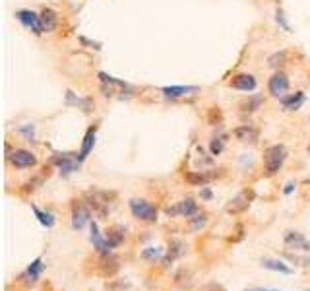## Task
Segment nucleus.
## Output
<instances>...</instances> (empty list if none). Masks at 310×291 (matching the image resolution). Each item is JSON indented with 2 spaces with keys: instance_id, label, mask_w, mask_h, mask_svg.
<instances>
[{
  "instance_id": "obj_1",
  "label": "nucleus",
  "mask_w": 310,
  "mask_h": 291,
  "mask_svg": "<svg viewBox=\"0 0 310 291\" xmlns=\"http://www.w3.org/2000/svg\"><path fill=\"white\" fill-rule=\"evenodd\" d=\"M84 198H86V202L89 204V208L99 215V217H107L109 212H111L112 200L116 198V192H112V190L91 189L84 194Z\"/></svg>"
},
{
  "instance_id": "obj_2",
  "label": "nucleus",
  "mask_w": 310,
  "mask_h": 291,
  "mask_svg": "<svg viewBox=\"0 0 310 291\" xmlns=\"http://www.w3.org/2000/svg\"><path fill=\"white\" fill-rule=\"evenodd\" d=\"M287 159V148L283 144H275L270 146L266 152H264V171L268 177H273Z\"/></svg>"
},
{
  "instance_id": "obj_3",
  "label": "nucleus",
  "mask_w": 310,
  "mask_h": 291,
  "mask_svg": "<svg viewBox=\"0 0 310 291\" xmlns=\"http://www.w3.org/2000/svg\"><path fill=\"white\" fill-rule=\"evenodd\" d=\"M128 206H130L132 215H134L136 219H140V221H146V223H155V221H157L159 212H157V208H155L153 204H149L148 200H144V198H132V200L128 202Z\"/></svg>"
},
{
  "instance_id": "obj_4",
  "label": "nucleus",
  "mask_w": 310,
  "mask_h": 291,
  "mask_svg": "<svg viewBox=\"0 0 310 291\" xmlns=\"http://www.w3.org/2000/svg\"><path fill=\"white\" fill-rule=\"evenodd\" d=\"M87 223H91V208L84 200L72 202V227L76 231H82Z\"/></svg>"
},
{
  "instance_id": "obj_5",
  "label": "nucleus",
  "mask_w": 310,
  "mask_h": 291,
  "mask_svg": "<svg viewBox=\"0 0 310 291\" xmlns=\"http://www.w3.org/2000/svg\"><path fill=\"white\" fill-rule=\"evenodd\" d=\"M252 200H254V192L252 190H242V192L236 194L235 198L229 200V204L225 206V212L233 215L242 214L244 210H248V206L252 204Z\"/></svg>"
},
{
  "instance_id": "obj_6",
  "label": "nucleus",
  "mask_w": 310,
  "mask_h": 291,
  "mask_svg": "<svg viewBox=\"0 0 310 291\" xmlns=\"http://www.w3.org/2000/svg\"><path fill=\"white\" fill-rule=\"evenodd\" d=\"M50 161L58 167V171H60L62 175L66 177V175H70V173H74L78 171V167H80V159H78V155H70V153H52V157H50Z\"/></svg>"
},
{
  "instance_id": "obj_7",
  "label": "nucleus",
  "mask_w": 310,
  "mask_h": 291,
  "mask_svg": "<svg viewBox=\"0 0 310 291\" xmlns=\"http://www.w3.org/2000/svg\"><path fill=\"white\" fill-rule=\"evenodd\" d=\"M196 212H198V204L194 202L192 198H184V200L176 202L174 206L165 208V215H167V217H176V215H182V217H192Z\"/></svg>"
},
{
  "instance_id": "obj_8",
  "label": "nucleus",
  "mask_w": 310,
  "mask_h": 291,
  "mask_svg": "<svg viewBox=\"0 0 310 291\" xmlns=\"http://www.w3.org/2000/svg\"><path fill=\"white\" fill-rule=\"evenodd\" d=\"M16 18L24 24L29 31H33L35 35H41V33H45V29H43V24H41V16L35 14L33 10H18L16 12Z\"/></svg>"
},
{
  "instance_id": "obj_9",
  "label": "nucleus",
  "mask_w": 310,
  "mask_h": 291,
  "mask_svg": "<svg viewBox=\"0 0 310 291\" xmlns=\"http://www.w3.org/2000/svg\"><path fill=\"white\" fill-rule=\"evenodd\" d=\"M10 163L16 167V169H31L37 165V157L35 153L27 152V150H14L10 155H8Z\"/></svg>"
},
{
  "instance_id": "obj_10",
  "label": "nucleus",
  "mask_w": 310,
  "mask_h": 291,
  "mask_svg": "<svg viewBox=\"0 0 310 291\" xmlns=\"http://www.w3.org/2000/svg\"><path fill=\"white\" fill-rule=\"evenodd\" d=\"M89 225H91V235H89V239H91V243H93V249H95V251H97L101 256H105V254H111L112 253L111 243L107 241V237H103V235H101L99 225H97L95 221H91Z\"/></svg>"
},
{
  "instance_id": "obj_11",
  "label": "nucleus",
  "mask_w": 310,
  "mask_h": 291,
  "mask_svg": "<svg viewBox=\"0 0 310 291\" xmlns=\"http://www.w3.org/2000/svg\"><path fill=\"white\" fill-rule=\"evenodd\" d=\"M287 89H289V78L287 74L283 72H275L272 78H270V82H268V91L272 93L273 97H283L287 93Z\"/></svg>"
},
{
  "instance_id": "obj_12",
  "label": "nucleus",
  "mask_w": 310,
  "mask_h": 291,
  "mask_svg": "<svg viewBox=\"0 0 310 291\" xmlns=\"http://www.w3.org/2000/svg\"><path fill=\"white\" fill-rule=\"evenodd\" d=\"M283 241H285L287 249L302 251V253H310V241L306 239L302 233H298V231H287Z\"/></svg>"
},
{
  "instance_id": "obj_13",
  "label": "nucleus",
  "mask_w": 310,
  "mask_h": 291,
  "mask_svg": "<svg viewBox=\"0 0 310 291\" xmlns=\"http://www.w3.org/2000/svg\"><path fill=\"white\" fill-rule=\"evenodd\" d=\"M43 270H45V264H43V258L37 256L35 260H31V264L25 268V272L22 274V281L27 283V285H33V283H37L39 278H41V274H43Z\"/></svg>"
},
{
  "instance_id": "obj_14",
  "label": "nucleus",
  "mask_w": 310,
  "mask_h": 291,
  "mask_svg": "<svg viewBox=\"0 0 310 291\" xmlns=\"http://www.w3.org/2000/svg\"><path fill=\"white\" fill-rule=\"evenodd\" d=\"M233 134L242 144H256L260 140V130L256 127H252V125H240V127H236L233 130Z\"/></svg>"
},
{
  "instance_id": "obj_15",
  "label": "nucleus",
  "mask_w": 310,
  "mask_h": 291,
  "mask_svg": "<svg viewBox=\"0 0 310 291\" xmlns=\"http://www.w3.org/2000/svg\"><path fill=\"white\" fill-rule=\"evenodd\" d=\"M229 86L233 89H238V91H254L258 88V82L252 74H236L229 82Z\"/></svg>"
},
{
  "instance_id": "obj_16",
  "label": "nucleus",
  "mask_w": 310,
  "mask_h": 291,
  "mask_svg": "<svg viewBox=\"0 0 310 291\" xmlns=\"http://www.w3.org/2000/svg\"><path fill=\"white\" fill-rule=\"evenodd\" d=\"M95 136H97V125L87 128L86 136H84V142H82V148L78 152V159L84 161L89 153L93 152V146H95Z\"/></svg>"
},
{
  "instance_id": "obj_17",
  "label": "nucleus",
  "mask_w": 310,
  "mask_h": 291,
  "mask_svg": "<svg viewBox=\"0 0 310 291\" xmlns=\"http://www.w3.org/2000/svg\"><path fill=\"white\" fill-rule=\"evenodd\" d=\"M161 91L165 97L176 99V97H184V95H196L200 91V88L198 86H167Z\"/></svg>"
},
{
  "instance_id": "obj_18",
  "label": "nucleus",
  "mask_w": 310,
  "mask_h": 291,
  "mask_svg": "<svg viewBox=\"0 0 310 291\" xmlns=\"http://www.w3.org/2000/svg\"><path fill=\"white\" fill-rule=\"evenodd\" d=\"M262 268H266V270H272V272H279V274H283V276H291L295 270L291 268V266H287L283 260H279V258H262L260 260Z\"/></svg>"
},
{
  "instance_id": "obj_19",
  "label": "nucleus",
  "mask_w": 310,
  "mask_h": 291,
  "mask_svg": "<svg viewBox=\"0 0 310 291\" xmlns=\"http://www.w3.org/2000/svg\"><path fill=\"white\" fill-rule=\"evenodd\" d=\"M304 93L302 91H295V93H291V95H283L281 97V105H283V109L285 111H298L300 109V105L304 103Z\"/></svg>"
},
{
  "instance_id": "obj_20",
  "label": "nucleus",
  "mask_w": 310,
  "mask_h": 291,
  "mask_svg": "<svg viewBox=\"0 0 310 291\" xmlns=\"http://www.w3.org/2000/svg\"><path fill=\"white\" fill-rule=\"evenodd\" d=\"M213 177H215L213 173H206V171H190L184 175L186 183H190L194 187H206Z\"/></svg>"
},
{
  "instance_id": "obj_21",
  "label": "nucleus",
  "mask_w": 310,
  "mask_h": 291,
  "mask_svg": "<svg viewBox=\"0 0 310 291\" xmlns=\"http://www.w3.org/2000/svg\"><path fill=\"white\" fill-rule=\"evenodd\" d=\"M39 16H41V24H43V29H45L47 33L56 29V26H58V14L54 12L52 8H45V10L39 14Z\"/></svg>"
},
{
  "instance_id": "obj_22",
  "label": "nucleus",
  "mask_w": 310,
  "mask_h": 291,
  "mask_svg": "<svg viewBox=\"0 0 310 291\" xmlns=\"http://www.w3.org/2000/svg\"><path fill=\"white\" fill-rule=\"evenodd\" d=\"M182 253H184V245H182L180 241H171V243H169V251H167L165 258H163V266H165V268L171 266V262H174Z\"/></svg>"
},
{
  "instance_id": "obj_23",
  "label": "nucleus",
  "mask_w": 310,
  "mask_h": 291,
  "mask_svg": "<svg viewBox=\"0 0 310 291\" xmlns=\"http://www.w3.org/2000/svg\"><path fill=\"white\" fill-rule=\"evenodd\" d=\"M31 210H33V214L37 217V221L43 225V227H54V223H56V219H54V215L50 214V212H45V210H41L37 206H31Z\"/></svg>"
},
{
  "instance_id": "obj_24",
  "label": "nucleus",
  "mask_w": 310,
  "mask_h": 291,
  "mask_svg": "<svg viewBox=\"0 0 310 291\" xmlns=\"http://www.w3.org/2000/svg\"><path fill=\"white\" fill-rule=\"evenodd\" d=\"M101 268H103V274L105 276H112L118 270V258H114L112 254L101 256Z\"/></svg>"
},
{
  "instance_id": "obj_25",
  "label": "nucleus",
  "mask_w": 310,
  "mask_h": 291,
  "mask_svg": "<svg viewBox=\"0 0 310 291\" xmlns=\"http://www.w3.org/2000/svg\"><path fill=\"white\" fill-rule=\"evenodd\" d=\"M107 233H109V235H107V241L111 243L112 249L120 247V245L124 243V229L120 227V225H114V227H111Z\"/></svg>"
},
{
  "instance_id": "obj_26",
  "label": "nucleus",
  "mask_w": 310,
  "mask_h": 291,
  "mask_svg": "<svg viewBox=\"0 0 310 291\" xmlns=\"http://www.w3.org/2000/svg\"><path fill=\"white\" fill-rule=\"evenodd\" d=\"M262 103H264V99H262L260 95H254V97H250V99L240 103V111L242 113H254L256 109H260Z\"/></svg>"
},
{
  "instance_id": "obj_27",
  "label": "nucleus",
  "mask_w": 310,
  "mask_h": 291,
  "mask_svg": "<svg viewBox=\"0 0 310 291\" xmlns=\"http://www.w3.org/2000/svg\"><path fill=\"white\" fill-rule=\"evenodd\" d=\"M188 221H190L192 231H200V229L208 223V214H204V212H196L192 217H188Z\"/></svg>"
},
{
  "instance_id": "obj_28",
  "label": "nucleus",
  "mask_w": 310,
  "mask_h": 291,
  "mask_svg": "<svg viewBox=\"0 0 310 291\" xmlns=\"http://www.w3.org/2000/svg\"><path fill=\"white\" fill-rule=\"evenodd\" d=\"M287 59H289V52L287 51H277V52H273L272 56L268 59V64H270L272 68H281V66L287 63Z\"/></svg>"
},
{
  "instance_id": "obj_29",
  "label": "nucleus",
  "mask_w": 310,
  "mask_h": 291,
  "mask_svg": "<svg viewBox=\"0 0 310 291\" xmlns=\"http://www.w3.org/2000/svg\"><path fill=\"white\" fill-rule=\"evenodd\" d=\"M161 254H163V249H159V247H148V249L142 251V258L148 260V262H153V260L161 258Z\"/></svg>"
},
{
  "instance_id": "obj_30",
  "label": "nucleus",
  "mask_w": 310,
  "mask_h": 291,
  "mask_svg": "<svg viewBox=\"0 0 310 291\" xmlns=\"http://www.w3.org/2000/svg\"><path fill=\"white\" fill-rule=\"evenodd\" d=\"M99 78H101V82H103V84H107V86H114V88H126V84H124V82H120V80H116V78L109 76V74H105V72H101Z\"/></svg>"
},
{
  "instance_id": "obj_31",
  "label": "nucleus",
  "mask_w": 310,
  "mask_h": 291,
  "mask_svg": "<svg viewBox=\"0 0 310 291\" xmlns=\"http://www.w3.org/2000/svg\"><path fill=\"white\" fill-rule=\"evenodd\" d=\"M225 148V140L223 138H213L210 142V152L211 155H219V153L223 152Z\"/></svg>"
},
{
  "instance_id": "obj_32",
  "label": "nucleus",
  "mask_w": 310,
  "mask_h": 291,
  "mask_svg": "<svg viewBox=\"0 0 310 291\" xmlns=\"http://www.w3.org/2000/svg\"><path fill=\"white\" fill-rule=\"evenodd\" d=\"M275 20H277V24L283 27L285 31H291V26L287 24V18H285V12L281 10V8H277V12H275Z\"/></svg>"
},
{
  "instance_id": "obj_33",
  "label": "nucleus",
  "mask_w": 310,
  "mask_h": 291,
  "mask_svg": "<svg viewBox=\"0 0 310 291\" xmlns=\"http://www.w3.org/2000/svg\"><path fill=\"white\" fill-rule=\"evenodd\" d=\"M217 123H221V111L219 107H213L210 109V125H217Z\"/></svg>"
},
{
  "instance_id": "obj_34",
  "label": "nucleus",
  "mask_w": 310,
  "mask_h": 291,
  "mask_svg": "<svg viewBox=\"0 0 310 291\" xmlns=\"http://www.w3.org/2000/svg\"><path fill=\"white\" fill-rule=\"evenodd\" d=\"M20 134H24L27 140H33V134H35V127H33V125H25V127L20 128Z\"/></svg>"
},
{
  "instance_id": "obj_35",
  "label": "nucleus",
  "mask_w": 310,
  "mask_h": 291,
  "mask_svg": "<svg viewBox=\"0 0 310 291\" xmlns=\"http://www.w3.org/2000/svg\"><path fill=\"white\" fill-rule=\"evenodd\" d=\"M244 239V227H242V225H240V223H238V225H236V237H233V243H238V241H242Z\"/></svg>"
},
{
  "instance_id": "obj_36",
  "label": "nucleus",
  "mask_w": 310,
  "mask_h": 291,
  "mask_svg": "<svg viewBox=\"0 0 310 291\" xmlns=\"http://www.w3.org/2000/svg\"><path fill=\"white\" fill-rule=\"evenodd\" d=\"M295 187H297V185H295L293 181H289V183H287V185H285V189H283V194H287V196H289V194H293V190H295Z\"/></svg>"
},
{
  "instance_id": "obj_37",
  "label": "nucleus",
  "mask_w": 310,
  "mask_h": 291,
  "mask_svg": "<svg viewBox=\"0 0 310 291\" xmlns=\"http://www.w3.org/2000/svg\"><path fill=\"white\" fill-rule=\"evenodd\" d=\"M202 291H223V287L219 283H208Z\"/></svg>"
},
{
  "instance_id": "obj_38",
  "label": "nucleus",
  "mask_w": 310,
  "mask_h": 291,
  "mask_svg": "<svg viewBox=\"0 0 310 291\" xmlns=\"http://www.w3.org/2000/svg\"><path fill=\"white\" fill-rule=\"evenodd\" d=\"M200 196H202L204 200H211V196H213V194H211L210 189H206V187H204V189H202V192H200Z\"/></svg>"
},
{
  "instance_id": "obj_39",
  "label": "nucleus",
  "mask_w": 310,
  "mask_h": 291,
  "mask_svg": "<svg viewBox=\"0 0 310 291\" xmlns=\"http://www.w3.org/2000/svg\"><path fill=\"white\" fill-rule=\"evenodd\" d=\"M244 291H279V289H270V287H246Z\"/></svg>"
},
{
  "instance_id": "obj_40",
  "label": "nucleus",
  "mask_w": 310,
  "mask_h": 291,
  "mask_svg": "<svg viewBox=\"0 0 310 291\" xmlns=\"http://www.w3.org/2000/svg\"><path fill=\"white\" fill-rule=\"evenodd\" d=\"M308 152H310V146H308Z\"/></svg>"
},
{
  "instance_id": "obj_41",
  "label": "nucleus",
  "mask_w": 310,
  "mask_h": 291,
  "mask_svg": "<svg viewBox=\"0 0 310 291\" xmlns=\"http://www.w3.org/2000/svg\"><path fill=\"white\" fill-rule=\"evenodd\" d=\"M308 185H310V181H308Z\"/></svg>"
},
{
  "instance_id": "obj_42",
  "label": "nucleus",
  "mask_w": 310,
  "mask_h": 291,
  "mask_svg": "<svg viewBox=\"0 0 310 291\" xmlns=\"http://www.w3.org/2000/svg\"><path fill=\"white\" fill-rule=\"evenodd\" d=\"M308 291H310V289H308Z\"/></svg>"
}]
</instances>
